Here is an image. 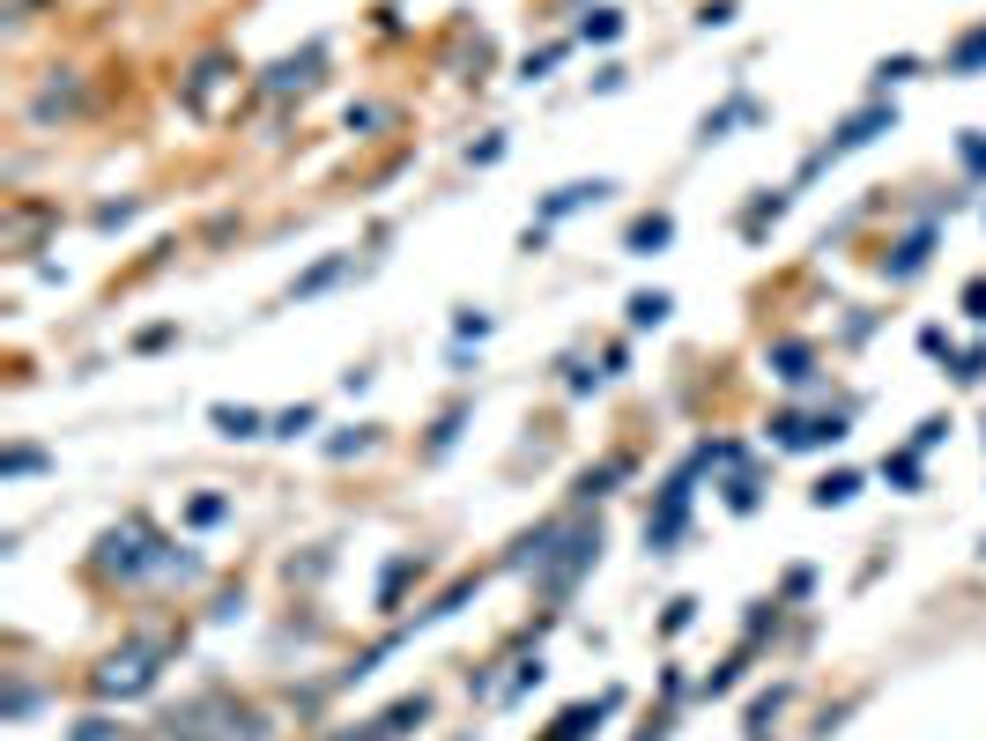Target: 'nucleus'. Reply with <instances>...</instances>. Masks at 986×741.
Segmentation results:
<instances>
[{
	"label": "nucleus",
	"instance_id": "2eb2a0df",
	"mask_svg": "<svg viewBox=\"0 0 986 741\" xmlns=\"http://www.w3.org/2000/svg\"><path fill=\"white\" fill-rule=\"evenodd\" d=\"M920 260H927V230H920V238H905V246H897V260H890V274H920Z\"/></svg>",
	"mask_w": 986,
	"mask_h": 741
},
{
	"label": "nucleus",
	"instance_id": "ddd939ff",
	"mask_svg": "<svg viewBox=\"0 0 986 741\" xmlns=\"http://www.w3.org/2000/svg\"><path fill=\"white\" fill-rule=\"evenodd\" d=\"M986 67V30H972L957 52H949V74H979Z\"/></svg>",
	"mask_w": 986,
	"mask_h": 741
},
{
	"label": "nucleus",
	"instance_id": "dca6fc26",
	"mask_svg": "<svg viewBox=\"0 0 986 741\" xmlns=\"http://www.w3.org/2000/svg\"><path fill=\"white\" fill-rule=\"evenodd\" d=\"M320 422V408H290V416H274V438H304Z\"/></svg>",
	"mask_w": 986,
	"mask_h": 741
},
{
	"label": "nucleus",
	"instance_id": "39448f33",
	"mask_svg": "<svg viewBox=\"0 0 986 741\" xmlns=\"http://www.w3.org/2000/svg\"><path fill=\"white\" fill-rule=\"evenodd\" d=\"M609 712H616V690H609V697H593V705H571V712L557 719V727H549V741H593V727H601Z\"/></svg>",
	"mask_w": 986,
	"mask_h": 741
},
{
	"label": "nucleus",
	"instance_id": "5701e85b",
	"mask_svg": "<svg viewBox=\"0 0 986 741\" xmlns=\"http://www.w3.org/2000/svg\"><path fill=\"white\" fill-rule=\"evenodd\" d=\"M905 74H920V60H883V67H875V82H905Z\"/></svg>",
	"mask_w": 986,
	"mask_h": 741
},
{
	"label": "nucleus",
	"instance_id": "0eeeda50",
	"mask_svg": "<svg viewBox=\"0 0 986 741\" xmlns=\"http://www.w3.org/2000/svg\"><path fill=\"white\" fill-rule=\"evenodd\" d=\"M667 238H675V216H667V208H653V216H639V222H631V238H623V246L639 252V260H653V252H661Z\"/></svg>",
	"mask_w": 986,
	"mask_h": 741
},
{
	"label": "nucleus",
	"instance_id": "f3484780",
	"mask_svg": "<svg viewBox=\"0 0 986 741\" xmlns=\"http://www.w3.org/2000/svg\"><path fill=\"white\" fill-rule=\"evenodd\" d=\"M890 482H905V490H920V452H897V460H883Z\"/></svg>",
	"mask_w": 986,
	"mask_h": 741
},
{
	"label": "nucleus",
	"instance_id": "aec40b11",
	"mask_svg": "<svg viewBox=\"0 0 986 741\" xmlns=\"http://www.w3.org/2000/svg\"><path fill=\"white\" fill-rule=\"evenodd\" d=\"M964 320L986 326V282H964Z\"/></svg>",
	"mask_w": 986,
	"mask_h": 741
},
{
	"label": "nucleus",
	"instance_id": "f257e3e1",
	"mask_svg": "<svg viewBox=\"0 0 986 741\" xmlns=\"http://www.w3.org/2000/svg\"><path fill=\"white\" fill-rule=\"evenodd\" d=\"M148 682H156V653H148V645H134V653H120V660L97 667L104 697H134V690H148Z\"/></svg>",
	"mask_w": 986,
	"mask_h": 741
},
{
	"label": "nucleus",
	"instance_id": "6ab92c4d",
	"mask_svg": "<svg viewBox=\"0 0 986 741\" xmlns=\"http://www.w3.org/2000/svg\"><path fill=\"white\" fill-rule=\"evenodd\" d=\"M0 468H8V474H38V468H45V452H30V445H15V452H8Z\"/></svg>",
	"mask_w": 986,
	"mask_h": 741
},
{
	"label": "nucleus",
	"instance_id": "f03ea898",
	"mask_svg": "<svg viewBox=\"0 0 986 741\" xmlns=\"http://www.w3.org/2000/svg\"><path fill=\"white\" fill-rule=\"evenodd\" d=\"M883 126H897V112H890V104H868V112H853V119L839 126V142L823 148V156H816L809 171H823V164H831V156H845V148H868L875 134H883Z\"/></svg>",
	"mask_w": 986,
	"mask_h": 741
},
{
	"label": "nucleus",
	"instance_id": "6e6552de",
	"mask_svg": "<svg viewBox=\"0 0 986 741\" xmlns=\"http://www.w3.org/2000/svg\"><path fill=\"white\" fill-rule=\"evenodd\" d=\"M342 274H349V252H334V260H320V268H312V274H297V282H290V296H297V304H304V296L334 290V282H342Z\"/></svg>",
	"mask_w": 986,
	"mask_h": 741
},
{
	"label": "nucleus",
	"instance_id": "1a4fd4ad",
	"mask_svg": "<svg viewBox=\"0 0 986 741\" xmlns=\"http://www.w3.org/2000/svg\"><path fill=\"white\" fill-rule=\"evenodd\" d=\"M208 422H216L222 438H260V430H268V422H260V408H230V400H222V408H208Z\"/></svg>",
	"mask_w": 986,
	"mask_h": 741
},
{
	"label": "nucleus",
	"instance_id": "9d476101",
	"mask_svg": "<svg viewBox=\"0 0 986 741\" xmlns=\"http://www.w3.org/2000/svg\"><path fill=\"white\" fill-rule=\"evenodd\" d=\"M853 497H861V474L839 468V474H823V482L809 490V504H823V512H831V504H853Z\"/></svg>",
	"mask_w": 986,
	"mask_h": 741
},
{
	"label": "nucleus",
	"instance_id": "7ed1b4c3",
	"mask_svg": "<svg viewBox=\"0 0 986 741\" xmlns=\"http://www.w3.org/2000/svg\"><path fill=\"white\" fill-rule=\"evenodd\" d=\"M771 438L787 445V452H816V445H839V438H845V422H839V416H823V422H809V416H779V422H771Z\"/></svg>",
	"mask_w": 986,
	"mask_h": 741
},
{
	"label": "nucleus",
	"instance_id": "412c9836",
	"mask_svg": "<svg viewBox=\"0 0 986 741\" xmlns=\"http://www.w3.org/2000/svg\"><path fill=\"white\" fill-rule=\"evenodd\" d=\"M222 512H230V504H222V497H194V526H216Z\"/></svg>",
	"mask_w": 986,
	"mask_h": 741
},
{
	"label": "nucleus",
	"instance_id": "9b49d317",
	"mask_svg": "<svg viewBox=\"0 0 986 741\" xmlns=\"http://www.w3.org/2000/svg\"><path fill=\"white\" fill-rule=\"evenodd\" d=\"M667 312H675V296H667V290H639V296H631V326H661Z\"/></svg>",
	"mask_w": 986,
	"mask_h": 741
},
{
	"label": "nucleus",
	"instance_id": "4be33fe9",
	"mask_svg": "<svg viewBox=\"0 0 986 741\" xmlns=\"http://www.w3.org/2000/svg\"><path fill=\"white\" fill-rule=\"evenodd\" d=\"M727 504H735V512H757V482H749V474H741L735 490H727Z\"/></svg>",
	"mask_w": 986,
	"mask_h": 741
},
{
	"label": "nucleus",
	"instance_id": "423d86ee",
	"mask_svg": "<svg viewBox=\"0 0 986 741\" xmlns=\"http://www.w3.org/2000/svg\"><path fill=\"white\" fill-rule=\"evenodd\" d=\"M609 194V178H579V186H557V194L542 200V222H557V216H579L587 200H601Z\"/></svg>",
	"mask_w": 986,
	"mask_h": 741
},
{
	"label": "nucleus",
	"instance_id": "f8f14e48",
	"mask_svg": "<svg viewBox=\"0 0 986 741\" xmlns=\"http://www.w3.org/2000/svg\"><path fill=\"white\" fill-rule=\"evenodd\" d=\"M771 370H779L787 386H801V378H809V348H801V342H779V348H771Z\"/></svg>",
	"mask_w": 986,
	"mask_h": 741
},
{
	"label": "nucleus",
	"instance_id": "4468645a",
	"mask_svg": "<svg viewBox=\"0 0 986 741\" xmlns=\"http://www.w3.org/2000/svg\"><path fill=\"white\" fill-rule=\"evenodd\" d=\"M587 38H593V45L623 38V15H616V8H593V15H587Z\"/></svg>",
	"mask_w": 986,
	"mask_h": 741
},
{
	"label": "nucleus",
	"instance_id": "a211bd4d",
	"mask_svg": "<svg viewBox=\"0 0 986 741\" xmlns=\"http://www.w3.org/2000/svg\"><path fill=\"white\" fill-rule=\"evenodd\" d=\"M942 438H949V422H942V416H927V422H920V430H913V452H935Z\"/></svg>",
	"mask_w": 986,
	"mask_h": 741
},
{
	"label": "nucleus",
	"instance_id": "20e7f679",
	"mask_svg": "<svg viewBox=\"0 0 986 741\" xmlns=\"http://www.w3.org/2000/svg\"><path fill=\"white\" fill-rule=\"evenodd\" d=\"M683 512H691V474H675V482H667L661 512L645 519V542H653V549H667L675 534H683Z\"/></svg>",
	"mask_w": 986,
	"mask_h": 741
},
{
	"label": "nucleus",
	"instance_id": "b1692460",
	"mask_svg": "<svg viewBox=\"0 0 986 741\" xmlns=\"http://www.w3.org/2000/svg\"><path fill=\"white\" fill-rule=\"evenodd\" d=\"M964 164H972V171H986V142H964Z\"/></svg>",
	"mask_w": 986,
	"mask_h": 741
}]
</instances>
